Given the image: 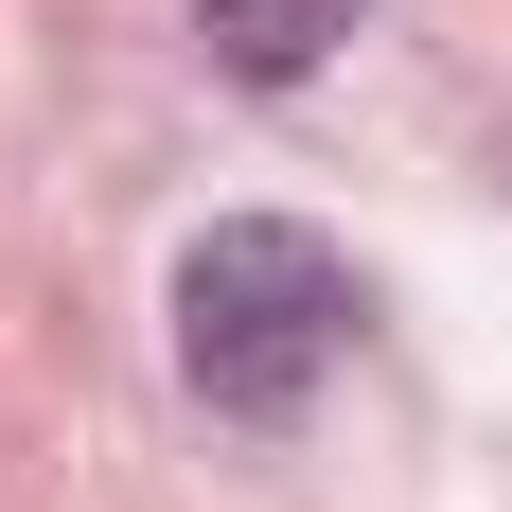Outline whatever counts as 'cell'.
<instances>
[{"label":"cell","mask_w":512,"mask_h":512,"mask_svg":"<svg viewBox=\"0 0 512 512\" xmlns=\"http://www.w3.org/2000/svg\"><path fill=\"white\" fill-rule=\"evenodd\" d=\"M354 354V265L283 230V212H230L177 248V371H195V407L230 424H301L318 371Z\"/></svg>","instance_id":"cell-1"},{"label":"cell","mask_w":512,"mask_h":512,"mask_svg":"<svg viewBox=\"0 0 512 512\" xmlns=\"http://www.w3.org/2000/svg\"><path fill=\"white\" fill-rule=\"evenodd\" d=\"M195 36L248 71V89H283V71H318V53L354 36V0H195Z\"/></svg>","instance_id":"cell-2"}]
</instances>
